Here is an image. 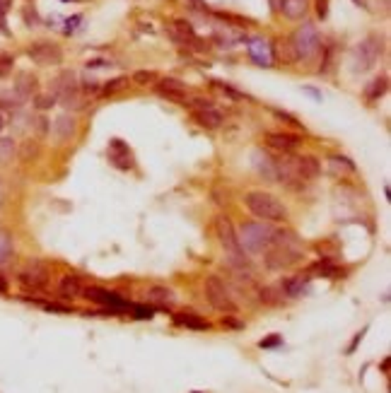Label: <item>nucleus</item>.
Listing matches in <instances>:
<instances>
[{"label": "nucleus", "mask_w": 391, "mask_h": 393, "mask_svg": "<svg viewBox=\"0 0 391 393\" xmlns=\"http://www.w3.org/2000/svg\"><path fill=\"white\" fill-rule=\"evenodd\" d=\"M13 90L18 92V95H20L25 102L32 99V95L36 92V78H34V75H29V73H22L20 78H18V83H15Z\"/></svg>", "instance_id": "obj_23"}, {"label": "nucleus", "mask_w": 391, "mask_h": 393, "mask_svg": "<svg viewBox=\"0 0 391 393\" xmlns=\"http://www.w3.org/2000/svg\"><path fill=\"white\" fill-rule=\"evenodd\" d=\"M382 56V39L379 36H367L360 43H355L350 51V70L352 73H367L377 65Z\"/></svg>", "instance_id": "obj_6"}, {"label": "nucleus", "mask_w": 391, "mask_h": 393, "mask_svg": "<svg viewBox=\"0 0 391 393\" xmlns=\"http://www.w3.org/2000/svg\"><path fill=\"white\" fill-rule=\"evenodd\" d=\"M46 282H48V268L43 263H39V261H32V263L20 273V285L25 287V290L39 292L46 287Z\"/></svg>", "instance_id": "obj_9"}, {"label": "nucleus", "mask_w": 391, "mask_h": 393, "mask_svg": "<svg viewBox=\"0 0 391 393\" xmlns=\"http://www.w3.org/2000/svg\"><path fill=\"white\" fill-rule=\"evenodd\" d=\"M58 99L53 95H41V97H36V109H41V111H46V109H51L53 104H56Z\"/></svg>", "instance_id": "obj_33"}, {"label": "nucleus", "mask_w": 391, "mask_h": 393, "mask_svg": "<svg viewBox=\"0 0 391 393\" xmlns=\"http://www.w3.org/2000/svg\"><path fill=\"white\" fill-rule=\"evenodd\" d=\"M15 254V247H13V234L8 232V229H0V266H5L10 258H13Z\"/></svg>", "instance_id": "obj_25"}, {"label": "nucleus", "mask_w": 391, "mask_h": 393, "mask_svg": "<svg viewBox=\"0 0 391 393\" xmlns=\"http://www.w3.org/2000/svg\"><path fill=\"white\" fill-rule=\"evenodd\" d=\"M5 123H8V121H5V116H3V113H0V133H3V128H5Z\"/></svg>", "instance_id": "obj_41"}, {"label": "nucleus", "mask_w": 391, "mask_h": 393, "mask_svg": "<svg viewBox=\"0 0 391 393\" xmlns=\"http://www.w3.org/2000/svg\"><path fill=\"white\" fill-rule=\"evenodd\" d=\"M287 43H290L292 53H295V61H309V58L317 56L319 48H322V39H319L317 27L309 25V22L297 27L295 34L287 39Z\"/></svg>", "instance_id": "obj_5"}, {"label": "nucleus", "mask_w": 391, "mask_h": 393, "mask_svg": "<svg viewBox=\"0 0 391 393\" xmlns=\"http://www.w3.org/2000/svg\"><path fill=\"white\" fill-rule=\"evenodd\" d=\"M8 292V282L3 280V277H0V294H5Z\"/></svg>", "instance_id": "obj_40"}, {"label": "nucleus", "mask_w": 391, "mask_h": 393, "mask_svg": "<svg viewBox=\"0 0 391 393\" xmlns=\"http://www.w3.org/2000/svg\"><path fill=\"white\" fill-rule=\"evenodd\" d=\"M295 169H297V177L302 181H314L322 172V165H319L317 157H295Z\"/></svg>", "instance_id": "obj_15"}, {"label": "nucleus", "mask_w": 391, "mask_h": 393, "mask_svg": "<svg viewBox=\"0 0 391 393\" xmlns=\"http://www.w3.org/2000/svg\"><path fill=\"white\" fill-rule=\"evenodd\" d=\"M10 5H13V0H0V32H5V34H8V27H5V15H8Z\"/></svg>", "instance_id": "obj_34"}, {"label": "nucleus", "mask_w": 391, "mask_h": 393, "mask_svg": "<svg viewBox=\"0 0 391 393\" xmlns=\"http://www.w3.org/2000/svg\"><path fill=\"white\" fill-rule=\"evenodd\" d=\"M78 80H75V73L73 70H63L61 75H58L56 80H53V97L56 99H61L63 95H68V92L78 90Z\"/></svg>", "instance_id": "obj_19"}, {"label": "nucleus", "mask_w": 391, "mask_h": 393, "mask_svg": "<svg viewBox=\"0 0 391 393\" xmlns=\"http://www.w3.org/2000/svg\"><path fill=\"white\" fill-rule=\"evenodd\" d=\"M152 80H157L155 70H138V73L133 75V83H138V85H148Z\"/></svg>", "instance_id": "obj_32"}, {"label": "nucleus", "mask_w": 391, "mask_h": 393, "mask_svg": "<svg viewBox=\"0 0 391 393\" xmlns=\"http://www.w3.org/2000/svg\"><path fill=\"white\" fill-rule=\"evenodd\" d=\"M278 10L287 20H302L307 15V0H278Z\"/></svg>", "instance_id": "obj_20"}, {"label": "nucleus", "mask_w": 391, "mask_h": 393, "mask_svg": "<svg viewBox=\"0 0 391 393\" xmlns=\"http://www.w3.org/2000/svg\"><path fill=\"white\" fill-rule=\"evenodd\" d=\"M148 302L155 304V307H170V304L174 302V292L170 290V287H150L148 290Z\"/></svg>", "instance_id": "obj_24"}, {"label": "nucleus", "mask_w": 391, "mask_h": 393, "mask_svg": "<svg viewBox=\"0 0 391 393\" xmlns=\"http://www.w3.org/2000/svg\"><path fill=\"white\" fill-rule=\"evenodd\" d=\"M75 133V118L70 113H61V116L53 121V135L58 140H68Z\"/></svg>", "instance_id": "obj_22"}, {"label": "nucleus", "mask_w": 391, "mask_h": 393, "mask_svg": "<svg viewBox=\"0 0 391 393\" xmlns=\"http://www.w3.org/2000/svg\"><path fill=\"white\" fill-rule=\"evenodd\" d=\"M365 331H367V329H362L360 333H357L355 338H352V343H350V345H348V352H345V354H352V350H355V345H357V343L362 340V338H365Z\"/></svg>", "instance_id": "obj_37"}, {"label": "nucleus", "mask_w": 391, "mask_h": 393, "mask_svg": "<svg viewBox=\"0 0 391 393\" xmlns=\"http://www.w3.org/2000/svg\"><path fill=\"white\" fill-rule=\"evenodd\" d=\"M275 229L268 225V222H247L237 229V239L239 247H242L244 254H261V251L268 249V244L273 242Z\"/></svg>", "instance_id": "obj_4"}, {"label": "nucleus", "mask_w": 391, "mask_h": 393, "mask_svg": "<svg viewBox=\"0 0 391 393\" xmlns=\"http://www.w3.org/2000/svg\"><path fill=\"white\" fill-rule=\"evenodd\" d=\"M27 56L39 65H58L63 61L61 46L53 41H34L29 48H27Z\"/></svg>", "instance_id": "obj_8"}, {"label": "nucleus", "mask_w": 391, "mask_h": 393, "mask_svg": "<svg viewBox=\"0 0 391 393\" xmlns=\"http://www.w3.org/2000/svg\"><path fill=\"white\" fill-rule=\"evenodd\" d=\"M275 56H278L282 63H295V53H292V48L287 41H278V46H275Z\"/></svg>", "instance_id": "obj_30"}, {"label": "nucleus", "mask_w": 391, "mask_h": 393, "mask_svg": "<svg viewBox=\"0 0 391 393\" xmlns=\"http://www.w3.org/2000/svg\"><path fill=\"white\" fill-rule=\"evenodd\" d=\"M249 56L254 58V63L259 65H270L273 63V48L266 39H252L249 41Z\"/></svg>", "instance_id": "obj_16"}, {"label": "nucleus", "mask_w": 391, "mask_h": 393, "mask_svg": "<svg viewBox=\"0 0 391 393\" xmlns=\"http://www.w3.org/2000/svg\"><path fill=\"white\" fill-rule=\"evenodd\" d=\"M244 205L252 210L254 217H259L261 222H285L287 220V207L275 198L273 193L266 191H252L244 195Z\"/></svg>", "instance_id": "obj_2"}, {"label": "nucleus", "mask_w": 391, "mask_h": 393, "mask_svg": "<svg viewBox=\"0 0 391 393\" xmlns=\"http://www.w3.org/2000/svg\"><path fill=\"white\" fill-rule=\"evenodd\" d=\"M387 90H389V80L387 78H377V80H372V83L365 87V97L369 102H377L379 97L387 95Z\"/></svg>", "instance_id": "obj_26"}, {"label": "nucleus", "mask_w": 391, "mask_h": 393, "mask_svg": "<svg viewBox=\"0 0 391 393\" xmlns=\"http://www.w3.org/2000/svg\"><path fill=\"white\" fill-rule=\"evenodd\" d=\"M186 85L177 78H162L157 83V95L165 97L170 102H179V104H186Z\"/></svg>", "instance_id": "obj_12"}, {"label": "nucleus", "mask_w": 391, "mask_h": 393, "mask_svg": "<svg viewBox=\"0 0 391 393\" xmlns=\"http://www.w3.org/2000/svg\"><path fill=\"white\" fill-rule=\"evenodd\" d=\"M215 232H217V237H220L222 249H225L227 263H230L232 268H237V270H244V268H247V266H249V258L244 256L242 247H239L237 229H235V225L230 222V217H225V215L215 217Z\"/></svg>", "instance_id": "obj_3"}, {"label": "nucleus", "mask_w": 391, "mask_h": 393, "mask_svg": "<svg viewBox=\"0 0 391 393\" xmlns=\"http://www.w3.org/2000/svg\"><path fill=\"white\" fill-rule=\"evenodd\" d=\"M319 18H326V0H319Z\"/></svg>", "instance_id": "obj_39"}, {"label": "nucleus", "mask_w": 391, "mask_h": 393, "mask_svg": "<svg viewBox=\"0 0 391 393\" xmlns=\"http://www.w3.org/2000/svg\"><path fill=\"white\" fill-rule=\"evenodd\" d=\"M58 294H61L63 299H78L85 294V285L83 280H80L78 275H65L61 280V285H58Z\"/></svg>", "instance_id": "obj_18"}, {"label": "nucleus", "mask_w": 391, "mask_h": 393, "mask_svg": "<svg viewBox=\"0 0 391 393\" xmlns=\"http://www.w3.org/2000/svg\"><path fill=\"white\" fill-rule=\"evenodd\" d=\"M304 258L300 239L292 232H275L273 242L266 249V266L270 270H285L297 266Z\"/></svg>", "instance_id": "obj_1"}, {"label": "nucleus", "mask_w": 391, "mask_h": 393, "mask_svg": "<svg viewBox=\"0 0 391 393\" xmlns=\"http://www.w3.org/2000/svg\"><path fill=\"white\" fill-rule=\"evenodd\" d=\"M280 343H282L280 336H270V338H266V340H261L259 345L263 347V350H268V347H275V345H280Z\"/></svg>", "instance_id": "obj_36"}, {"label": "nucleus", "mask_w": 391, "mask_h": 393, "mask_svg": "<svg viewBox=\"0 0 391 393\" xmlns=\"http://www.w3.org/2000/svg\"><path fill=\"white\" fill-rule=\"evenodd\" d=\"M205 299L210 302V307H215L217 311H225V314H237V304L235 299L230 297V290L225 287V282L217 275H210L205 280Z\"/></svg>", "instance_id": "obj_7"}, {"label": "nucleus", "mask_w": 391, "mask_h": 393, "mask_svg": "<svg viewBox=\"0 0 391 393\" xmlns=\"http://www.w3.org/2000/svg\"><path fill=\"white\" fill-rule=\"evenodd\" d=\"M13 56H8V53H0V75L10 73V68H13Z\"/></svg>", "instance_id": "obj_35"}, {"label": "nucleus", "mask_w": 391, "mask_h": 393, "mask_svg": "<svg viewBox=\"0 0 391 393\" xmlns=\"http://www.w3.org/2000/svg\"><path fill=\"white\" fill-rule=\"evenodd\" d=\"M83 297L92 299V302H97V304H102V307H109L111 311L128 309V302H123L118 294H114V292H109V290H102V287H85Z\"/></svg>", "instance_id": "obj_11"}, {"label": "nucleus", "mask_w": 391, "mask_h": 393, "mask_svg": "<svg viewBox=\"0 0 391 393\" xmlns=\"http://www.w3.org/2000/svg\"><path fill=\"white\" fill-rule=\"evenodd\" d=\"M80 20H83V18H80V15H75L73 20H68V27H65V32H68V34H70V32H75V27H78V22H80Z\"/></svg>", "instance_id": "obj_38"}, {"label": "nucleus", "mask_w": 391, "mask_h": 393, "mask_svg": "<svg viewBox=\"0 0 391 393\" xmlns=\"http://www.w3.org/2000/svg\"><path fill=\"white\" fill-rule=\"evenodd\" d=\"M128 85V80L126 78H114V80H109V83L104 85V95H114V92H118V90H123V87Z\"/></svg>", "instance_id": "obj_31"}, {"label": "nucleus", "mask_w": 391, "mask_h": 393, "mask_svg": "<svg viewBox=\"0 0 391 393\" xmlns=\"http://www.w3.org/2000/svg\"><path fill=\"white\" fill-rule=\"evenodd\" d=\"M15 155H18V145H15V140L0 135V167L10 165V162L15 160Z\"/></svg>", "instance_id": "obj_27"}, {"label": "nucleus", "mask_w": 391, "mask_h": 393, "mask_svg": "<svg viewBox=\"0 0 391 393\" xmlns=\"http://www.w3.org/2000/svg\"><path fill=\"white\" fill-rule=\"evenodd\" d=\"M193 118H196V123L198 125H203V128H208V130H215V128H220L222 125V113L217 111L215 106H203V109H196L193 111Z\"/></svg>", "instance_id": "obj_17"}, {"label": "nucleus", "mask_w": 391, "mask_h": 393, "mask_svg": "<svg viewBox=\"0 0 391 393\" xmlns=\"http://www.w3.org/2000/svg\"><path fill=\"white\" fill-rule=\"evenodd\" d=\"M174 324L184 326V329H191V331H208L210 329V321H205L203 316H198V314H177L174 316Z\"/></svg>", "instance_id": "obj_21"}, {"label": "nucleus", "mask_w": 391, "mask_h": 393, "mask_svg": "<svg viewBox=\"0 0 391 393\" xmlns=\"http://www.w3.org/2000/svg\"><path fill=\"white\" fill-rule=\"evenodd\" d=\"M18 155H20V160L22 162H32V160H36L39 157V140H25V143L20 145V150H18Z\"/></svg>", "instance_id": "obj_29"}, {"label": "nucleus", "mask_w": 391, "mask_h": 393, "mask_svg": "<svg viewBox=\"0 0 391 393\" xmlns=\"http://www.w3.org/2000/svg\"><path fill=\"white\" fill-rule=\"evenodd\" d=\"M280 292L287 294V297H304L309 294V275H295V277H285L280 282Z\"/></svg>", "instance_id": "obj_14"}, {"label": "nucleus", "mask_w": 391, "mask_h": 393, "mask_svg": "<svg viewBox=\"0 0 391 393\" xmlns=\"http://www.w3.org/2000/svg\"><path fill=\"white\" fill-rule=\"evenodd\" d=\"M109 160H111V165L116 169H133V152H130V147L123 143L121 138H114L109 140Z\"/></svg>", "instance_id": "obj_10"}, {"label": "nucleus", "mask_w": 391, "mask_h": 393, "mask_svg": "<svg viewBox=\"0 0 391 393\" xmlns=\"http://www.w3.org/2000/svg\"><path fill=\"white\" fill-rule=\"evenodd\" d=\"M266 143H268L270 150L280 152V155H290V152H295L300 147L302 138L292 133H268L266 135Z\"/></svg>", "instance_id": "obj_13"}, {"label": "nucleus", "mask_w": 391, "mask_h": 393, "mask_svg": "<svg viewBox=\"0 0 391 393\" xmlns=\"http://www.w3.org/2000/svg\"><path fill=\"white\" fill-rule=\"evenodd\" d=\"M0 205H3V179H0Z\"/></svg>", "instance_id": "obj_42"}, {"label": "nucleus", "mask_w": 391, "mask_h": 393, "mask_svg": "<svg viewBox=\"0 0 391 393\" xmlns=\"http://www.w3.org/2000/svg\"><path fill=\"white\" fill-rule=\"evenodd\" d=\"M314 275H324V277H341V270L336 268L331 261H319L317 266H312L309 268V277H314Z\"/></svg>", "instance_id": "obj_28"}]
</instances>
